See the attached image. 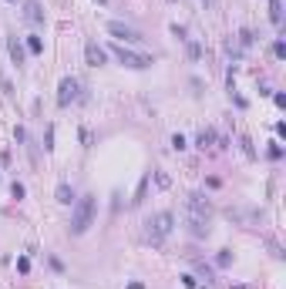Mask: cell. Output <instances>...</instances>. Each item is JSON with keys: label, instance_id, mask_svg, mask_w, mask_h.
Wrapping results in <instances>:
<instances>
[{"label": "cell", "instance_id": "44dd1931", "mask_svg": "<svg viewBox=\"0 0 286 289\" xmlns=\"http://www.w3.org/2000/svg\"><path fill=\"white\" fill-rule=\"evenodd\" d=\"M273 54H276V57H286V44H283V40H276V44H273Z\"/></svg>", "mask_w": 286, "mask_h": 289}, {"label": "cell", "instance_id": "83f0119b", "mask_svg": "<svg viewBox=\"0 0 286 289\" xmlns=\"http://www.w3.org/2000/svg\"><path fill=\"white\" fill-rule=\"evenodd\" d=\"M202 4H205V7H216V4H219V0H202Z\"/></svg>", "mask_w": 286, "mask_h": 289}, {"label": "cell", "instance_id": "3957f363", "mask_svg": "<svg viewBox=\"0 0 286 289\" xmlns=\"http://www.w3.org/2000/svg\"><path fill=\"white\" fill-rule=\"evenodd\" d=\"M108 51H111V54L118 57V64L131 67V71H145V67H152V64H155V57H152V54H138V51H128L125 44H111Z\"/></svg>", "mask_w": 286, "mask_h": 289}, {"label": "cell", "instance_id": "f1b7e54d", "mask_svg": "<svg viewBox=\"0 0 286 289\" xmlns=\"http://www.w3.org/2000/svg\"><path fill=\"white\" fill-rule=\"evenodd\" d=\"M98 4H101V7H105V4H108V0H98Z\"/></svg>", "mask_w": 286, "mask_h": 289}, {"label": "cell", "instance_id": "8fae6325", "mask_svg": "<svg viewBox=\"0 0 286 289\" xmlns=\"http://www.w3.org/2000/svg\"><path fill=\"white\" fill-rule=\"evenodd\" d=\"M54 202H61V205H74V202H78V195H74V185L61 182V185L54 188Z\"/></svg>", "mask_w": 286, "mask_h": 289}, {"label": "cell", "instance_id": "ac0fdd59", "mask_svg": "<svg viewBox=\"0 0 286 289\" xmlns=\"http://www.w3.org/2000/svg\"><path fill=\"white\" fill-rule=\"evenodd\" d=\"M172 148H175V152H182V148H188L185 135H172Z\"/></svg>", "mask_w": 286, "mask_h": 289}, {"label": "cell", "instance_id": "7a4b0ae2", "mask_svg": "<svg viewBox=\"0 0 286 289\" xmlns=\"http://www.w3.org/2000/svg\"><path fill=\"white\" fill-rule=\"evenodd\" d=\"M172 229H175V215H172L169 209H162V212H155V215L145 219V239L152 242V246L165 242L172 235Z\"/></svg>", "mask_w": 286, "mask_h": 289}, {"label": "cell", "instance_id": "ffe728a7", "mask_svg": "<svg viewBox=\"0 0 286 289\" xmlns=\"http://www.w3.org/2000/svg\"><path fill=\"white\" fill-rule=\"evenodd\" d=\"M0 88L7 91V94H14V84H10V81H7V74H4V71H0Z\"/></svg>", "mask_w": 286, "mask_h": 289}, {"label": "cell", "instance_id": "6da1fadb", "mask_svg": "<svg viewBox=\"0 0 286 289\" xmlns=\"http://www.w3.org/2000/svg\"><path fill=\"white\" fill-rule=\"evenodd\" d=\"M94 219H98V199L94 195H81L71 212V235H84L94 225Z\"/></svg>", "mask_w": 286, "mask_h": 289}, {"label": "cell", "instance_id": "5b68a950", "mask_svg": "<svg viewBox=\"0 0 286 289\" xmlns=\"http://www.w3.org/2000/svg\"><path fill=\"white\" fill-rule=\"evenodd\" d=\"M81 98V81L78 78H61V84H57V105L67 108L71 101H78Z\"/></svg>", "mask_w": 286, "mask_h": 289}, {"label": "cell", "instance_id": "9c48e42d", "mask_svg": "<svg viewBox=\"0 0 286 289\" xmlns=\"http://www.w3.org/2000/svg\"><path fill=\"white\" fill-rule=\"evenodd\" d=\"M7 51H10V61H14L17 67H24V61H27V47L20 44V37H17V34H10V37H7Z\"/></svg>", "mask_w": 286, "mask_h": 289}, {"label": "cell", "instance_id": "2e32d148", "mask_svg": "<svg viewBox=\"0 0 286 289\" xmlns=\"http://www.w3.org/2000/svg\"><path fill=\"white\" fill-rule=\"evenodd\" d=\"M229 262H232V252H229V249H219V256H216V266H222V269H226Z\"/></svg>", "mask_w": 286, "mask_h": 289}, {"label": "cell", "instance_id": "d4e9b609", "mask_svg": "<svg viewBox=\"0 0 286 289\" xmlns=\"http://www.w3.org/2000/svg\"><path fill=\"white\" fill-rule=\"evenodd\" d=\"M47 152H54V128H47V144H44Z\"/></svg>", "mask_w": 286, "mask_h": 289}, {"label": "cell", "instance_id": "4fadbf2b", "mask_svg": "<svg viewBox=\"0 0 286 289\" xmlns=\"http://www.w3.org/2000/svg\"><path fill=\"white\" fill-rule=\"evenodd\" d=\"M270 20L273 27H283V0H270Z\"/></svg>", "mask_w": 286, "mask_h": 289}, {"label": "cell", "instance_id": "cb8c5ba5", "mask_svg": "<svg viewBox=\"0 0 286 289\" xmlns=\"http://www.w3.org/2000/svg\"><path fill=\"white\" fill-rule=\"evenodd\" d=\"M155 182L162 185V188H169V175H165V172H155Z\"/></svg>", "mask_w": 286, "mask_h": 289}, {"label": "cell", "instance_id": "9a60e30c", "mask_svg": "<svg viewBox=\"0 0 286 289\" xmlns=\"http://www.w3.org/2000/svg\"><path fill=\"white\" fill-rule=\"evenodd\" d=\"M145 188H148V175L141 178V185H138V192H135V199H131V205H141V202H145Z\"/></svg>", "mask_w": 286, "mask_h": 289}, {"label": "cell", "instance_id": "30bf717a", "mask_svg": "<svg viewBox=\"0 0 286 289\" xmlns=\"http://www.w3.org/2000/svg\"><path fill=\"white\" fill-rule=\"evenodd\" d=\"M24 20H27V24H37V27L47 20L44 10H41V0H24Z\"/></svg>", "mask_w": 286, "mask_h": 289}, {"label": "cell", "instance_id": "8992f818", "mask_svg": "<svg viewBox=\"0 0 286 289\" xmlns=\"http://www.w3.org/2000/svg\"><path fill=\"white\" fill-rule=\"evenodd\" d=\"M108 34L118 37V40H125V44H138V40H141V31L128 27L125 20H108Z\"/></svg>", "mask_w": 286, "mask_h": 289}, {"label": "cell", "instance_id": "4316f807", "mask_svg": "<svg viewBox=\"0 0 286 289\" xmlns=\"http://www.w3.org/2000/svg\"><path fill=\"white\" fill-rule=\"evenodd\" d=\"M128 289H145V286H141V282H128Z\"/></svg>", "mask_w": 286, "mask_h": 289}, {"label": "cell", "instance_id": "7402d4cb", "mask_svg": "<svg viewBox=\"0 0 286 289\" xmlns=\"http://www.w3.org/2000/svg\"><path fill=\"white\" fill-rule=\"evenodd\" d=\"M17 269H20V273H27V269H31V259L20 256V259H17Z\"/></svg>", "mask_w": 286, "mask_h": 289}, {"label": "cell", "instance_id": "5bb4252c", "mask_svg": "<svg viewBox=\"0 0 286 289\" xmlns=\"http://www.w3.org/2000/svg\"><path fill=\"white\" fill-rule=\"evenodd\" d=\"M31 54H44V40L41 37H27V44H24Z\"/></svg>", "mask_w": 286, "mask_h": 289}, {"label": "cell", "instance_id": "e0dca14e", "mask_svg": "<svg viewBox=\"0 0 286 289\" xmlns=\"http://www.w3.org/2000/svg\"><path fill=\"white\" fill-rule=\"evenodd\" d=\"M10 195H14V199L20 202V199H24V195H27V188H24V185H20V182H14V185H10Z\"/></svg>", "mask_w": 286, "mask_h": 289}, {"label": "cell", "instance_id": "277c9868", "mask_svg": "<svg viewBox=\"0 0 286 289\" xmlns=\"http://www.w3.org/2000/svg\"><path fill=\"white\" fill-rule=\"evenodd\" d=\"M185 215H188V222H209V215H212V202L205 199L202 192H188Z\"/></svg>", "mask_w": 286, "mask_h": 289}, {"label": "cell", "instance_id": "d6986e66", "mask_svg": "<svg viewBox=\"0 0 286 289\" xmlns=\"http://www.w3.org/2000/svg\"><path fill=\"white\" fill-rule=\"evenodd\" d=\"M182 282H185L188 289H199V276H192V273H185V276H182Z\"/></svg>", "mask_w": 286, "mask_h": 289}, {"label": "cell", "instance_id": "52a82bcc", "mask_svg": "<svg viewBox=\"0 0 286 289\" xmlns=\"http://www.w3.org/2000/svg\"><path fill=\"white\" fill-rule=\"evenodd\" d=\"M84 61H88L91 67H101V64H108V51L101 47L98 40H88V44H84Z\"/></svg>", "mask_w": 286, "mask_h": 289}, {"label": "cell", "instance_id": "484cf974", "mask_svg": "<svg viewBox=\"0 0 286 289\" xmlns=\"http://www.w3.org/2000/svg\"><path fill=\"white\" fill-rule=\"evenodd\" d=\"M273 101H276V108H286V94H279V91L273 94Z\"/></svg>", "mask_w": 286, "mask_h": 289}, {"label": "cell", "instance_id": "603a6c76", "mask_svg": "<svg viewBox=\"0 0 286 289\" xmlns=\"http://www.w3.org/2000/svg\"><path fill=\"white\" fill-rule=\"evenodd\" d=\"M172 34H175L179 40H185V27H182V24H172Z\"/></svg>", "mask_w": 286, "mask_h": 289}, {"label": "cell", "instance_id": "7c38bea8", "mask_svg": "<svg viewBox=\"0 0 286 289\" xmlns=\"http://www.w3.org/2000/svg\"><path fill=\"white\" fill-rule=\"evenodd\" d=\"M196 144L202 148V152H205V148H212V144H216V131H212V128H202V131L196 135Z\"/></svg>", "mask_w": 286, "mask_h": 289}, {"label": "cell", "instance_id": "ba28073f", "mask_svg": "<svg viewBox=\"0 0 286 289\" xmlns=\"http://www.w3.org/2000/svg\"><path fill=\"white\" fill-rule=\"evenodd\" d=\"M232 222H243V225H259L263 222V212L259 209H229L226 212Z\"/></svg>", "mask_w": 286, "mask_h": 289}]
</instances>
